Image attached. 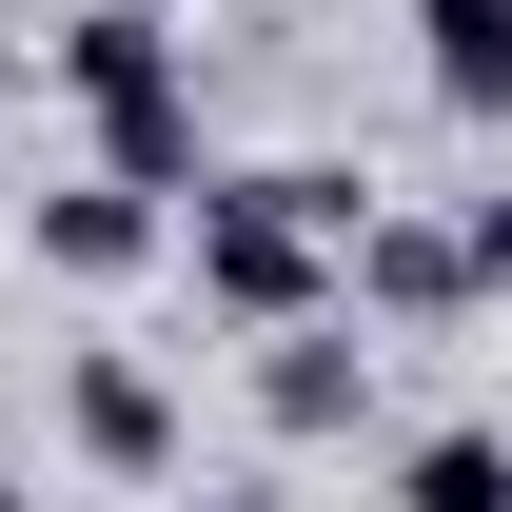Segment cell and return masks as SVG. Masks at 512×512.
I'll return each instance as SVG.
<instances>
[{"label": "cell", "mask_w": 512, "mask_h": 512, "mask_svg": "<svg viewBox=\"0 0 512 512\" xmlns=\"http://www.w3.org/2000/svg\"><path fill=\"white\" fill-rule=\"evenodd\" d=\"M60 99L99 119L119 178H158V197L197 178V40H178V0H79L60 20Z\"/></svg>", "instance_id": "1"}, {"label": "cell", "mask_w": 512, "mask_h": 512, "mask_svg": "<svg viewBox=\"0 0 512 512\" xmlns=\"http://www.w3.org/2000/svg\"><path fill=\"white\" fill-rule=\"evenodd\" d=\"M178 256H197V296H217L237 335H276V316H316V296H335V256H355V237H335V217H316V178L276 158V178H197Z\"/></svg>", "instance_id": "2"}, {"label": "cell", "mask_w": 512, "mask_h": 512, "mask_svg": "<svg viewBox=\"0 0 512 512\" xmlns=\"http://www.w3.org/2000/svg\"><path fill=\"white\" fill-rule=\"evenodd\" d=\"M256 414H276L296 453H335V434H375V335L335 316V296H316V316H276V335H256Z\"/></svg>", "instance_id": "3"}, {"label": "cell", "mask_w": 512, "mask_h": 512, "mask_svg": "<svg viewBox=\"0 0 512 512\" xmlns=\"http://www.w3.org/2000/svg\"><path fill=\"white\" fill-rule=\"evenodd\" d=\"M158 237H178V217H158V178H119V158L40 197V276H79V296H119V276H158Z\"/></svg>", "instance_id": "4"}, {"label": "cell", "mask_w": 512, "mask_h": 512, "mask_svg": "<svg viewBox=\"0 0 512 512\" xmlns=\"http://www.w3.org/2000/svg\"><path fill=\"white\" fill-rule=\"evenodd\" d=\"M335 276H355V316H414V335L473 316V237H453V217H394V197L355 217V256H335Z\"/></svg>", "instance_id": "5"}, {"label": "cell", "mask_w": 512, "mask_h": 512, "mask_svg": "<svg viewBox=\"0 0 512 512\" xmlns=\"http://www.w3.org/2000/svg\"><path fill=\"white\" fill-rule=\"evenodd\" d=\"M414 60L453 119H512V0H414Z\"/></svg>", "instance_id": "6"}, {"label": "cell", "mask_w": 512, "mask_h": 512, "mask_svg": "<svg viewBox=\"0 0 512 512\" xmlns=\"http://www.w3.org/2000/svg\"><path fill=\"white\" fill-rule=\"evenodd\" d=\"M79 453H99V473H178V414H158L138 355H79Z\"/></svg>", "instance_id": "7"}, {"label": "cell", "mask_w": 512, "mask_h": 512, "mask_svg": "<svg viewBox=\"0 0 512 512\" xmlns=\"http://www.w3.org/2000/svg\"><path fill=\"white\" fill-rule=\"evenodd\" d=\"M394 493H414V512H493V493H512V434H414Z\"/></svg>", "instance_id": "8"}, {"label": "cell", "mask_w": 512, "mask_h": 512, "mask_svg": "<svg viewBox=\"0 0 512 512\" xmlns=\"http://www.w3.org/2000/svg\"><path fill=\"white\" fill-rule=\"evenodd\" d=\"M453 237H473V296H512V197H473Z\"/></svg>", "instance_id": "9"}]
</instances>
